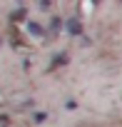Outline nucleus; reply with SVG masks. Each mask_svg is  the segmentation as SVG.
Segmentation results:
<instances>
[{"instance_id": "obj_5", "label": "nucleus", "mask_w": 122, "mask_h": 127, "mask_svg": "<svg viewBox=\"0 0 122 127\" xmlns=\"http://www.w3.org/2000/svg\"><path fill=\"white\" fill-rule=\"evenodd\" d=\"M32 122H35V125L47 122V112H42V110H40V112H35V115H32Z\"/></svg>"}, {"instance_id": "obj_3", "label": "nucleus", "mask_w": 122, "mask_h": 127, "mask_svg": "<svg viewBox=\"0 0 122 127\" xmlns=\"http://www.w3.org/2000/svg\"><path fill=\"white\" fill-rule=\"evenodd\" d=\"M60 30H62V20L55 15V18L50 20V30H47V35H60Z\"/></svg>"}, {"instance_id": "obj_2", "label": "nucleus", "mask_w": 122, "mask_h": 127, "mask_svg": "<svg viewBox=\"0 0 122 127\" xmlns=\"http://www.w3.org/2000/svg\"><path fill=\"white\" fill-rule=\"evenodd\" d=\"M65 30H67V35H72V37L82 35V23H80V18H77V15L67 18V23H65Z\"/></svg>"}, {"instance_id": "obj_7", "label": "nucleus", "mask_w": 122, "mask_h": 127, "mask_svg": "<svg viewBox=\"0 0 122 127\" xmlns=\"http://www.w3.org/2000/svg\"><path fill=\"white\" fill-rule=\"evenodd\" d=\"M0 127H10V117L8 115H0Z\"/></svg>"}, {"instance_id": "obj_6", "label": "nucleus", "mask_w": 122, "mask_h": 127, "mask_svg": "<svg viewBox=\"0 0 122 127\" xmlns=\"http://www.w3.org/2000/svg\"><path fill=\"white\" fill-rule=\"evenodd\" d=\"M13 20H25V8H20V10H15L13 15H10Z\"/></svg>"}, {"instance_id": "obj_8", "label": "nucleus", "mask_w": 122, "mask_h": 127, "mask_svg": "<svg viewBox=\"0 0 122 127\" xmlns=\"http://www.w3.org/2000/svg\"><path fill=\"white\" fill-rule=\"evenodd\" d=\"M0 45H3V40H0Z\"/></svg>"}, {"instance_id": "obj_4", "label": "nucleus", "mask_w": 122, "mask_h": 127, "mask_svg": "<svg viewBox=\"0 0 122 127\" xmlns=\"http://www.w3.org/2000/svg\"><path fill=\"white\" fill-rule=\"evenodd\" d=\"M65 62H67V52H60V55H55V60H52L50 67H52V70H55V67H62Z\"/></svg>"}, {"instance_id": "obj_1", "label": "nucleus", "mask_w": 122, "mask_h": 127, "mask_svg": "<svg viewBox=\"0 0 122 127\" xmlns=\"http://www.w3.org/2000/svg\"><path fill=\"white\" fill-rule=\"evenodd\" d=\"M25 28H28V32H30L32 37H37V40H45V37H47L45 25H40L37 20H28V23H25Z\"/></svg>"}]
</instances>
